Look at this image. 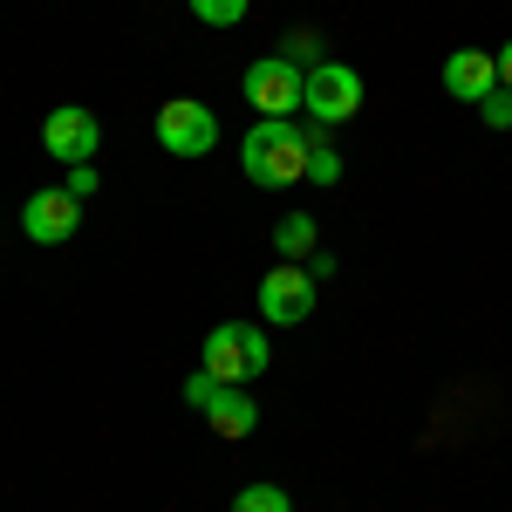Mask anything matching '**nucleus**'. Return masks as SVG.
I'll return each instance as SVG.
<instances>
[{
	"instance_id": "39448f33",
	"label": "nucleus",
	"mask_w": 512,
	"mask_h": 512,
	"mask_svg": "<svg viewBox=\"0 0 512 512\" xmlns=\"http://www.w3.org/2000/svg\"><path fill=\"white\" fill-rule=\"evenodd\" d=\"M260 315L274 321V328H294V321L315 315V274L301 267V260H280L260 274Z\"/></svg>"
},
{
	"instance_id": "ddd939ff",
	"label": "nucleus",
	"mask_w": 512,
	"mask_h": 512,
	"mask_svg": "<svg viewBox=\"0 0 512 512\" xmlns=\"http://www.w3.org/2000/svg\"><path fill=\"white\" fill-rule=\"evenodd\" d=\"M233 512H294V499H287V492H280L274 478H260V485H239Z\"/></svg>"
},
{
	"instance_id": "dca6fc26",
	"label": "nucleus",
	"mask_w": 512,
	"mask_h": 512,
	"mask_svg": "<svg viewBox=\"0 0 512 512\" xmlns=\"http://www.w3.org/2000/svg\"><path fill=\"white\" fill-rule=\"evenodd\" d=\"M226 390V383H219V376H212V369H192V376H185V403H192L198 417H205V410H212V396Z\"/></svg>"
},
{
	"instance_id": "6ab92c4d",
	"label": "nucleus",
	"mask_w": 512,
	"mask_h": 512,
	"mask_svg": "<svg viewBox=\"0 0 512 512\" xmlns=\"http://www.w3.org/2000/svg\"><path fill=\"white\" fill-rule=\"evenodd\" d=\"M499 82H506V89H512V41H506V48H499Z\"/></svg>"
},
{
	"instance_id": "f3484780",
	"label": "nucleus",
	"mask_w": 512,
	"mask_h": 512,
	"mask_svg": "<svg viewBox=\"0 0 512 512\" xmlns=\"http://www.w3.org/2000/svg\"><path fill=\"white\" fill-rule=\"evenodd\" d=\"M62 192H69V198H82V205H89V198L103 192V178H96V164H69V178H62Z\"/></svg>"
},
{
	"instance_id": "4468645a",
	"label": "nucleus",
	"mask_w": 512,
	"mask_h": 512,
	"mask_svg": "<svg viewBox=\"0 0 512 512\" xmlns=\"http://www.w3.org/2000/svg\"><path fill=\"white\" fill-rule=\"evenodd\" d=\"M246 7H253V0H192V14L205 21V28H239Z\"/></svg>"
},
{
	"instance_id": "6e6552de",
	"label": "nucleus",
	"mask_w": 512,
	"mask_h": 512,
	"mask_svg": "<svg viewBox=\"0 0 512 512\" xmlns=\"http://www.w3.org/2000/svg\"><path fill=\"white\" fill-rule=\"evenodd\" d=\"M76 226H82V198H69L62 185L35 192L21 205V233L35 239V246H62V239H76Z\"/></svg>"
},
{
	"instance_id": "f03ea898",
	"label": "nucleus",
	"mask_w": 512,
	"mask_h": 512,
	"mask_svg": "<svg viewBox=\"0 0 512 512\" xmlns=\"http://www.w3.org/2000/svg\"><path fill=\"white\" fill-rule=\"evenodd\" d=\"M198 369H212L219 383L246 390V383L267 369V328H253V321H219V328L205 335V349H198Z\"/></svg>"
},
{
	"instance_id": "1a4fd4ad",
	"label": "nucleus",
	"mask_w": 512,
	"mask_h": 512,
	"mask_svg": "<svg viewBox=\"0 0 512 512\" xmlns=\"http://www.w3.org/2000/svg\"><path fill=\"white\" fill-rule=\"evenodd\" d=\"M444 89L458 96V103H485L492 89H499V55H485V48H458L451 62H444Z\"/></svg>"
},
{
	"instance_id": "7ed1b4c3",
	"label": "nucleus",
	"mask_w": 512,
	"mask_h": 512,
	"mask_svg": "<svg viewBox=\"0 0 512 512\" xmlns=\"http://www.w3.org/2000/svg\"><path fill=\"white\" fill-rule=\"evenodd\" d=\"M246 103L260 110V117H287L294 123V110L308 103V69H294L287 55H260V62H246Z\"/></svg>"
},
{
	"instance_id": "a211bd4d",
	"label": "nucleus",
	"mask_w": 512,
	"mask_h": 512,
	"mask_svg": "<svg viewBox=\"0 0 512 512\" xmlns=\"http://www.w3.org/2000/svg\"><path fill=\"white\" fill-rule=\"evenodd\" d=\"M478 117L492 123V130H512V89H506V82H499V89H492V96L478 103Z\"/></svg>"
},
{
	"instance_id": "2eb2a0df",
	"label": "nucleus",
	"mask_w": 512,
	"mask_h": 512,
	"mask_svg": "<svg viewBox=\"0 0 512 512\" xmlns=\"http://www.w3.org/2000/svg\"><path fill=\"white\" fill-rule=\"evenodd\" d=\"M280 55H287L294 69H315L321 62V35L315 28H294V35H280Z\"/></svg>"
},
{
	"instance_id": "f8f14e48",
	"label": "nucleus",
	"mask_w": 512,
	"mask_h": 512,
	"mask_svg": "<svg viewBox=\"0 0 512 512\" xmlns=\"http://www.w3.org/2000/svg\"><path fill=\"white\" fill-rule=\"evenodd\" d=\"M308 178H315V185H335V178H342V151H335L328 123H308Z\"/></svg>"
},
{
	"instance_id": "20e7f679",
	"label": "nucleus",
	"mask_w": 512,
	"mask_h": 512,
	"mask_svg": "<svg viewBox=\"0 0 512 512\" xmlns=\"http://www.w3.org/2000/svg\"><path fill=\"white\" fill-rule=\"evenodd\" d=\"M158 144L171 158H205L219 144V117L198 103V96H164L158 103Z\"/></svg>"
},
{
	"instance_id": "9b49d317",
	"label": "nucleus",
	"mask_w": 512,
	"mask_h": 512,
	"mask_svg": "<svg viewBox=\"0 0 512 512\" xmlns=\"http://www.w3.org/2000/svg\"><path fill=\"white\" fill-rule=\"evenodd\" d=\"M315 212H287V219H280L274 226V246H280V260H308V253H315Z\"/></svg>"
},
{
	"instance_id": "f257e3e1",
	"label": "nucleus",
	"mask_w": 512,
	"mask_h": 512,
	"mask_svg": "<svg viewBox=\"0 0 512 512\" xmlns=\"http://www.w3.org/2000/svg\"><path fill=\"white\" fill-rule=\"evenodd\" d=\"M239 171L260 192H287L294 178H308V130H294L287 117H260L239 137Z\"/></svg>"
},
{
	"instance_id": "9d476101",
	"label": "nucleus",
	"mask_w": 512,
	"mask_h": 512,
	"mask_svg": "<svg viewBox=\"0 0 512 512\" xmlns=\"http://www.w3.org/2000/svg\"><path fill=\"white\" fill-rule=\"evenodd\" d=\"M205 424H212L219 437H253V424H260V410H253V396H246V390H233V383H226V390L212 396Z\"/></svg>"
},
{
	"instance_id": "0eeeda50",
	"label": "nucleus",
	"mask_w": 512,
	"mask_h": 512,
	"mask_svg": "<svg viewBox=\"0 0 512 512\" xmlns=\"http://www.w3.org/2000/svg\"><path fill=\"white\" fill-rule=\"evenodd\" d=\"M96 144H103V123L89 117L82 103H62L41 117V151L62 164H96Z\"/></svg>"
},
{
	"instance_id": "423d86ee",
	"label": "nucleus",
	"mask_w": 512,
	"mask_h": 512,
	"mask_svg": "<svg viewBox=\"0 0 512 512\" xmlns=\"http://www.w3.org/2000/svg\"><path fill=\"white\" fill-rule=\"evenodd\" d=\"M301 110H308L315 123H328V130L349 123L355 110H362V76H355L349 62H315V69H308V103H301Z\"/></svg>"
}]
</instances>
